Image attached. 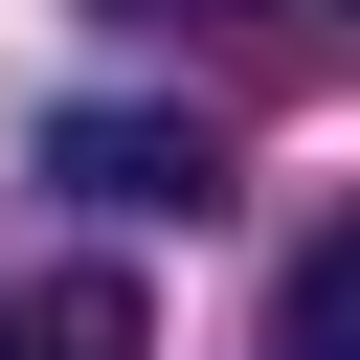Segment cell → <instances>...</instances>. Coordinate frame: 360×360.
<instances>
[{
  "instance_id": "obj_1",
  "label": "cell",
  "mask_w": 360,
  "mask_h": 360,
  "mask_svg": "<svg viewBox=\"0 0 360 360\" xmlns=\"http://www.w3.org/2000/svg\"><path fill=\"white\" fill-rule=\"evenodd\" d=\"M45 180L68 202H225V158H202V112H45Z\"/></svg>"
},
{
  "instance_id": "obj_4",
  "label": "cell",
  "mask_w": 360,
  "mask_h": 360,
  "mask_svg": "<svg viewBox=\"0 0 360 360\" xmlns=\"http://www.w3.org/2000/svg\"><path fill=\"white\" fill-rule=\"evenodd\" d=\"M112 22H180V0H112Z\"/></svg>"
},
{
  "instance_id": "obj_3",
  "label": "cell",
  "mask_w": 360,
  "mask_h": 360,
  "mask_svg": "<svg viewBox=\"0 0 360 360\" xmlns=\"http://www.w3.org/2000/svg\"><path fill=\"white\" fill-rule=\"evenodd\" d=\"M0 360H158V315H135V270H45V292H0Z\"/></svg>"
},
{
  "instance_id": "obj_2",
  "label": "cell",
  "mask_w": 360,
  "mask_h": 360,
  "mask_svg": "<svg viewBox=\"0 0 360 360\" xmlns=\"http://www.w3.org/2000/svg\"><path fill=\"white\" fill-rule=\"evenodd\" d=\"M270 360H360V202H315L270 248Z\"/></svg>"
}]
</instances>
